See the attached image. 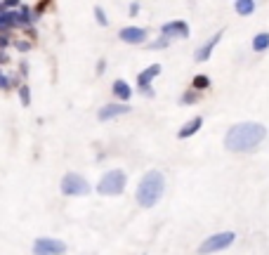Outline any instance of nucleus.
Segmentation results:
<instances>
[{"label":"nucleus","mask_w":269,"mask_h":255,"mask_svg":"<svg viewBox=\"0 0 269 255\" xmlns=\"http://www.w3.org/2000/svg\"><path fill=\"white\" fill-rule=\"evenodd\" d=\"M163 175H161L159 170H151L146 172L144 177H142V182H139L137 187V201L139 206L144 208H151L156 201L161 199V194H163Z\"/></svg>","instance_id":"f03ea898"},{"label":"nucleus","mask_w":269,"mask_h":255,"mask_svg":"<svg viewBox=\"0 0 269 255\" xmlns=\"http://www.w3.org/2000/svg\"><path fill=\"white\" fill-rule=\"evenodd\" d=\"M19 95H21V102L28 104L31 102V95H28V88H19Z\"/></svg>","instance_id":"a211bd4d"},{"label":"nucleus","mask_w":269,"mask_h":255,"mask_svg":"<svg viewBox=\"0 0 269 255\" xmlns=\"http://www.w3.org/2000/svg\"><path fill=\"white\" fill-rule=\"evenodd\" d=\"M95 14H97V21H99V24H104V26L109 24V19H106V17H104V12H102V7H95Z\"/></svg>","instance_id":"f3484780"},{"label":"nucleus","mask_w":269,"mask_h":255,"mask_svg":"<svg viewBox=\"0 0 269 255\" xmlns=\"http://www.w3.org/2000/svg\"><path fill=\"white\" fill-rule=\"evenodd\" d=\"M201 125H203V121H201V116L199 118H191V121H189V123L184 125V128H182V130H179V137L184 139V137H191L194 132L199 130Z\"/></svg>","instance_id":"f8f14e48"},{"label":"nucleus","mask_w":269,"mask_h":255,"mask_svg":"<svg viewBox=\"0 0 269 255\" xmlns=\"http://www.w3.org/2000/svg\"><path fill=\"white\" fill-rule=\"evenodd\" d=\"M113 95H116L118 99H130L132 90H130V85H128V83H123V81H116V83H113Z\"/></svg>","instance_id":"4468645a"},{"label":"nucleus","mask_w":269,"mask_h":255,"mask_svg":"<svg viewBox=\"0 0 269 255\" xmlns=\"http://www.w3.org/2000/svg\"><path fill=\"white\" fill-rule=\"evenodd\" d=\"M7 88H10V78L0 71V90H7Z\"/></svg>","instance_id":"6ab92c4d"},{"label":"nucleus","mask_w":269,"mask_h":255,"mask_svg":"<svg viewBox=\"0 0 269 255\" xmlns=\"http://www.w3.org/2000/svg\"><path fill=\"white\" fill-rule=\"evenodd\" d=\"M62 192L66 196H83V194L90 192V185L85 182V177L76 175V172H69V175H64L62 179Z\"/></svg>","instance_id":"39448f33"},{"label":"nucleus","mask_w":269,"mask_h":255,"mask_svg":"<svg viewBox=\"0 0 269 255\" xmlns=\"http://www.w3.org/2000/svg\"><path fill=\"white\" fill-rule=\"evenodd\" d=\"M234 7L241 17H248V14H253V10H255V0H236Z\"/></svg>","instance_id":"ddd939ff"},{"label":"nucleus","mask_w":269,"mask_h":255,"mask_svg":"<svg viewBox=\"0 0 269 255\" xmlns=\"http://www.w3.org/2000/svg\"><path fill=\"white\" fill-rule=\"evenodd\" d=\"M128 106L125 104H109V106H104L102 111H99V121H109V118H116V116H123V114H128Z\"/></svg>","instance_id":"9d476101"},{"label":"nucleus","mask_w":269,"mask_h":255,"mask_svg":"<svg viewBox=\"0 0 269 255\" xmlns=\"http://www.w3.org/2000/svg\"><path fill=\"white\" fill-rule=\"evenodd\" d=\"M267 135V128L260 123H239L227 132L224 144L229 152H253Z\"/></svg>","instance_id":"f257e3e1"},{"label":"nucleus","mask_w":269,"mask_h":255,"mask_svg":"<svg viewBox=\"0 0 269 255\" xmlns=\"http://www.w3.org/2000/svg\"><path fill=\"white\" fill-rule=\"evenodd\" d=\"M159 74H161V64H151V66H149L146 71H142V74H139L137 83H139V88L144 90V95H149V97L153 95V90H151V81H153L156 76H159Z\"/></svg>","instance_id":"0eeeda50"},{"label":"nucleus","mask_w":269,"mask_h":255,"mask_svg":"<svg viewBox=\"0 0 269 255\" xmlns=\"http://www.w3.org/2000/svg\"><path fill=\"white\" fill-rule=\"evenodd\" d=\"M253 48H255V52L267 50L269 48V33H257L255 38H253Z\"/></svg>","instance_id":"2eb2a0df"},{"label":"nucleus","mask_w":269,"mask_h":255,"mask_svg":"<svg viewBox=\"0 0 269 255\" xmlns=\"http://www.w3.org/2000/svg\"><path fill=\"white\" fill-rule=\"evenodd\" d=\"M121 41L132 43V45L144 43L146 41V31H144V28H137V26H128V28H123V31H121Z\"/></svg>","instance_id":"1a4fd4ad"},{"label":"nucleus","mask_w":269,"mask_h":255,"mask_svg":"<svg viewBox=\"0 0 269 255\" xmlns=\"http://www.w3.org/2000/svg\"><path fill=\"white\" fill-rule=\"evenodd\" d=\"M234 239H236L234 232H222V234H215V236H210V239H206V241L201 243L199 253L210 255V253H217V250H224V248H229V246L234 243Z\"/></svg>","instance_id":"20e7f679"},{"label":"nucleus","mask_w":269,"mask_h":255,"mask_svg":"<svg viewBox=\"0 0 269 255\" xmlns=\"http://www.w3.org/2000/svg\"><path fill=\"white\" fill-rule=\"evenodd\" d=\"M161 33H163V38H166V41H170V38H175V35L186 38V35H189V26H186L184 21H168V24H163Z\"/></svg>","instance_id":"6e6552de"},{"label":"nucleus","mask_w":269,"mask_h":255,"mask_svg":"<svg viewBox=\"0 0 269 255\" xmlns=\"http://www.w3.org/2000/svg\"><path fill=\"white\" fill-rule=\"evenodd\" d=\"M66 250L64 241H57V239H38L33 243V255H62Z\"/></svg>","instance_id":"423d86ee"},{"label":"nucleus","mask_w":269,"mask_h":255,"mask_svg":"<svg viewBox=\"0 0 269 255\" xmlns=\"http://www.w3.org/2000/svg\"><path fill=\"white\" fill-rule=\"evenodd\" d=\"M208 85H210V81H208L206 76H196L194 78V88L199 90V88H208Z\"/></svg>","instance_id":"dca6fc26"},{"label":"nucleus","mask_w":269,"mask_h":255,"mask_svg":"<svg viewBox=\"0 0 269 255\" xmlns=\"http://www.w3.org/2000/svg\"><path fill=\"white\" fill-rule=\"evenodd\" d=\"M123 189H125L123 170H109L97 185V192L106 194V196H118V194H123Z\"/></svg>","instance_id":"7ed1b4c3"},{"label":"nucleus","mask_w":269,"mask_h":255,"mask_svg":"<svg viewBox=\"0 0 269 255\" xmlns=\"http://www.w3.org/2000/svg\"><path fill=\"white\" fill-rule=\"evenodd\" d=\"M220 38H222V31H217V33H215L213 38H210V41H208L206 45H203V48H201L199 52H196V62H206L208 57H210V52L215 50V45L220 43Z\"/></svg>","instance_id":"9b49d317"}]
</instances>
